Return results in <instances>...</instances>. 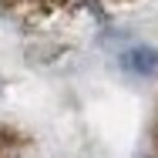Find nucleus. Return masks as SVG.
<instances>
[{"mask_svg":"<svg viewBox=\"0 0 158 158\" xmlns=\"http://www.w3.org/2000/svg\"><path fill=\"white\" fill-rule=\"evenodd\" d=\"M121 67L135 77H152L158 74V51L148 44H131L121 51Z\"/></svg>","mask_w":158,"mask_h":158,"instance_id":"f257e3e1","label":"nucleus"},{"mask_svg":"<svg viewBox=\"0 0 158 158\" xmlns=\"http://www.w3.org/2000/svg\"><path fill=\"white\" fill-rule=\"evenodd\" d=\"M0 3H3L10 14L34 20V17H47V14H54L64 0H0Z\"/></svg>","mask_w":158,"mask_h":158,"instance_id":"f03ea898","label":"nucleus"},{"mask_svg":"<svg viewBox=\"0 0 158 158\" xmlns=\"http://www.w3.org/2000/svg\"><path fill=\"white\" fill-rule=\"evenodd\" d=\"M3 158H20V155H3Z\"/></svg>","mask_w":158,"mask_h":158,"instance_id":"7ed1b4c3","label":"nucleus"},{"mask_svg":"<svg viewBox=\"0 0 158 158\" xmlns=\"http://www.w3.org/2000/svg\"><path fill=\"white\" fill-rule=\"evenodd\" d=\"M0 158H3V155H0Z\"/></svg>","mask_w":158,"mask_h":158,"instance_id":"20e7f679","label":"nucleus"}]
</instances>
